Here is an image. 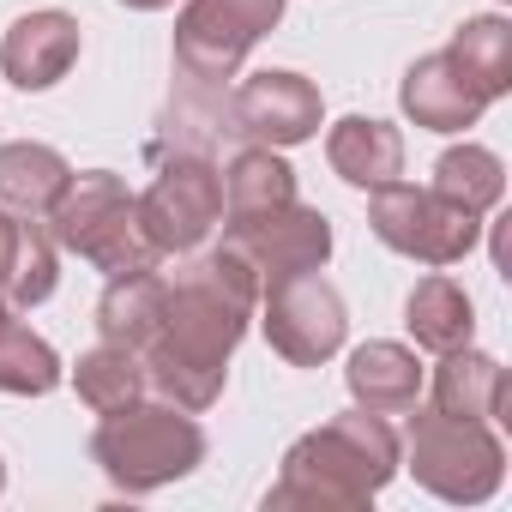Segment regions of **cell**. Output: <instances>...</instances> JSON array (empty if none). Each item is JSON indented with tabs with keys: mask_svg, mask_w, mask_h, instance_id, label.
<instances>
[{
	"mask_svg": "<svg viewBox=\"0 0 512 512\" xmlns=\"http://www.w3.org/2000/svg\"><path fill=\"white\" fill-rule=\"evenodd\" d=\"M67 181H73V163L55 145H37V139L0 145V205H7V211L49 217V205L61 199Z\"/></svg>",
	"mask_w": 512,
	"mask_h": 512,
	"instance_id": "obj_18",
	"label": "cell"
},
{
	"mask_svg": "<svg viewBox=\"0 0 512 512\" xmlns=\"http://www.w3.org/2000/svg\"><path fill=\"white\" fill-rule=\"evenodd\" d=\"M0 494H7V458H0Z\"/></svg>",
	"mask_w": 512,
	"mask_h": 512,
	"instance_id": "obj_28",
	"label": "cell"
},
{
	"mask_svg": "<svg viewBox=\"0 0 512 512\" xmlns=\"http://www.w3.org/2000/svg\"><path fill=\"white\" fill-rule=\"evenodd\" d=\"M260 326L290 368H326L350 338V308L320 272H296L260 290Z\"/></svg>",
	"mask_w": 512,
	"mask_h": 512,
	"instance_id": "obj_7",
	"label": "cell"
},
{
	"mask_svg": "<svg viewBox=\"0 0 512 512\" xmlns=\"http://www.w3.org/2000/svg\"><path fill=\"white\" fill-rule=\"evenodd\" d=\"M368 229H374L392 253L416 260V266H458L464 253L476 247V235H482V217H470L464 205L440 199L434 187L386 181V187H374V199H368Z\"/></svg>",
	"mask_w": 512,
	"mask_h": 512,
	"instance_id": "obj_6",
	"label": "cell"
},
{
	"mask_svg": "<svg viewBox=\"0 0 512 512\" xmlns=\"http://www.w3.org/2000/svg\"><path fill=\"white\" fill-rule=\"evenodd\" d=\"M43 229L55 235V247L91 260L103 278H133V272H157L163 253L151 247V235L139 229L133 193L115 169H85L61 187V199L49 205Z\"/></svg>",
	"mask_w": 512,
	"mask_h": 512,
	"instance_id": "obj_4",
	"label": "cell"
},
{
	"mask_svg": "<svg viewBox=\"0 0 512 512\" xmlns=\"http://www.w3.org/2000/svg\"><path fill=\"white\" fill-rule=\"evenodd\" d=\"M91 464L121 488V494H157L205 464V428L181 404H127L97 422L91 434Z\"/></svg>",
	"mask_w": 512,
	"mask_h": 512,
	"instance_id": "obj_3",
	"label": "cell"
},
{
	"mask_svg": "<svg viewBox=\"0 0 512 512\" xmlns=\"http://www.w3.org/2000/svg\"><path fill=\"white\" fill-rule=\"evenodd\" d=\"M73 386H79V398L97 410V416H115V410H127V404H139L151 386H145V362H139V350H127V344H97V350H85L79 356V368H73Z\"/></svg>",
	"mask_w": 512,
	"mask_h": 512,
	"instance_id": "obj_21",
	"label": "cell"
},
{
	"mask_svg": "<svg viewBox=\"0 0 512 512\" xmlns=\"http://www.w3.org/2000/svg\"><path fill=\"white\" fill-rule=\"evenodd\" d=\"M121 7H133V13H163L169 0H121Z\"/></svg>",
	"mask_w": 512,
	"mask_h": 512,
	"instance_id": "obj_27",
	"label": "cell"
},
{
	"mask_svg": "<svg viewBox=\"0 0 512 512\" xmlns=\"http://www.w3.org/2000/svg\"><path fill=\"white\" fill-rule=\"evenodd\" d=\"M61 356L43 332H31L25 320H0V392H13V398H49L61 386Z\"/></svg>",
	"mask_w": 512,
	"mask_h": 512,
	"instance_id": "obj_24",
	"label": "cell"
},
{
	"mask_svg": "<svg viewBox=\"0 0 512 512\" xmlns=\"http://www.w3.org/2000/svg\"><path fill=\"white\" fill-rule=\"evenodd\" d=\"M223 229V247L235 260L266 284L278 278H296V272H320L332 260V217L290 199L278 211H260V217H235V223H217Z\"/></svg>",
	"mask_w": 512,
	"mask_h": 512,
	"instance_id": "obj_10",
	"label": "cell"
},
{
	"mask_svg": "<svg viewBox=\"0 0 512 512\" xmlns=\"http://www.w3.org/2000/svg\"><path fill=\"white\" fill-rule=\"evenodd\" d=\"M398 476V434L380 410H344L284 452L266 512H362Z\"/></svg>",
	"mask_w": 512,
	"mask_h": 512,
	"instance_id": "obj_2",
	"label": "cell"
},
{
	"mask_svg": "<svg viewBox=\"0 0 512 512\" xmlns=\"http://www.w3.org/2000/svg\"><path fill=\"white\" fill-rule=\"evenodd\" d=\"M55 284H61V247H55V235L31 217L25 223V241H19V266H13V284H7V308H43L49 296H55Z\"/></svg>",
	"mask_w": 512,
	"mask_h": 512,
	"instance_id": "obj_25",
	"label": "cell"
},
{
	"mask_svg": "<svg viewBox=\"0 0 512 512\" xmlns=\"http://www.w3.org/2000/svg\"><path fill=\"white\" fill-rule=\"evenodd\" d=\"M290 199H296V169L272 145H247V151L229 157V169H223V223L278 211Z\"/></svg>",
	"mask_w": 512,
	"mask_h": 512,
	"instance_id": "obj_19",
	"label": "cell"
},
{
	"mask_svg": "<svg viewBox=\"0 0 512 512\" xmlns=\"http://www.w3.org/2000/svg\"><path fill=\"white\" fill-rule=\"evenodd\" d=\"M326 163L338 169V181L374 193V187L404 175V133L392 121H374V115H344L326 133Z\"/></svg>",
	"mask_w": 512,
	"mask_h": 512,
	"instance_id": "obj_14",
	"label": "cell"
},
{
	"mask_svg": "<svg viewBox=\"0 0 512 512\" xmlns=\"http://www.w3.org/2000/svg\"><path fill=\"white\" fill-rule=\"evenodd\" d=\"M260 308V278H253L229 247H211L205 260L163 278V314L145 338V386L163 404L211 410L229 380V356L247 338V320Z\"/></svg>",
	"mask_w": 512,
	"mask_h": 512,
	"instance_id": "obj_1",
	"label": "cell"
},
{
	"mask_svg": "<svg viewBox=\"0 0 512 512\" xmlns=\"http://www.w3.org/2000/svg\"><path fill=\"white\" fill-rule=\"evenodd\" d=\"M428 187H434L440 199L464 205L470 217H482V211H494V205L506 199V163H500L488 145H452V151H440Z\"/></svg>",
	"mask_w": 512,
	"mask_h": 512,
	"instance_id": "obj_22",
	"label": "cell"
},
{
	"mask_svg": "<svg viewBox=\"0 0 512 512\" xmlns=\"http://www.w3.org/2000/svg\"><path fill=\"white\" fill-rule=\"evenodd\" d=\"M398 464H410V476L428 494L452 500V506H482L506 482V446H500V434L488 422L446 416V410H416L410 416V428L398 440Z\"/></svg>",
	"mask_w": 512,
	"mask_h": 512,
	"instance_id": "obj_5",
	"label": "cell"
},
{
	"mask_svg": "<svg viewBox=\"0 0 512 512\" xmlns=\"http://www.w3.org/2000/svg\"><path fill=\"white\" fill-rule=\"evenodd\" d=\"M25 223H31V217H19V211H7V205H0V302H7V284H13V266H19Z\"/></svg>",
	"mask_w": 512,
	"mask_h": 512,
	"instance_id": "obj_26",
	"label": "cell"
},
{
	"mask_svg": "<svg viewBox=\"0 0 512 512\" xmlns=\"http://www.w3.org/2000/svg\"><path fill=\"white\" fill-rule=\"evenodd\" d=\"M79 61V19L73 13H25L13 19L7 43H0V73H7L19 91H49L73 73Z\"/></svg>",
	"mask_w": 512,
	"mask_h": 512,
	"instance_id": "obj_13",
	"label": "cell"
},
{
	"mask_svg": "<svg viewBox=\"0 0 512 512\" xmlns=\"http://www.w3.org/2000/svg\"><path fill=\"white\" fill-rule=\"evenodd\" d=\"M139 229L151 235V247L163 253H199L211 241V229L223 223V175L211 157H175L157 169V181L133 199Z\"/></svg>",
	"mask_w": 512,
	"mask_h": 512,
	"instance_id": "obj_9",
	"label": "cell"
},
{
	"mask_svg": "<svg viewBox=\"0 0 512 512\" xmlns=\"http://www.w3.org/2000/svg\"><path fill=\"white\" fill-rule=\"evenodd\" d=\"M278 19L284 0H187L175 19V67L199 85H223Z\"/></svg>",
	"mask_w": 512,
	"mask_h": 512,
	"instance_id": "obj_8",
	"label": "cell"
},
{
	"mask_svg": "<svg viewBox=\"0 0 512 512\" xmlns=\"http://www.w3.org/2000/svg\"><path fill=\"white\" fill-rule=\"evenodd\" d=\"M163 314V272H133V278H109L103 302H97V332L109 344L145 350V338L157 332Z\"/></svg>",
	"mask_w": 512,
	"mask_h": 512,
	"instance_id": "obj_23",
	"label": "cell"
},
{
	"mask_svg": "<svg viewBox=\"0 0 512 512\" xmlns=\"http://www.w3.org/2000/svg\"><path fill=\"white\" fill-rule=\"evenodd\" d=\"M344 386L362 410H380V416H398L422 398V362L410 344H392V338H374L362 350H350V368H344Z\"/></svg>",
	"mask_w": 512,
	"mask_h": 512,
	"instance_id": "obj_16",
	"label": "cell"
},
{
	"mask_svg": "<svg viewBox=\"0 0 512 512\" xmlns=\"http://www.w3.org/2000/svg\"><path fill=\"white\" fill-rule=\"evenodd\" d=\"M446 55L470 73V85H476L488 103L512 91V25H506L500 13H476V19H464V25L452 31Z\"/></svg>",
	"mask_w": 512,
	"mask_h": 512,
	"instance_id": "obj_20",
	"label": "cell"
},
{
	"mask_svg": "<svg viewBox=\"0 0 512 512\" xmlns=\"http://www.w3.org/2000/svg\"><path fill=\"white\" fill-rule=\"evenodd\" d=\"M434 410L446 416H470V422H512V386H506V368L482 350H446L440 368H434Z\"/></svg>",
	"mask_w": 512,
	"mask_h": 512,
	"instance_id": "obj_15",
	"label": "cell"
},
{
	"mask_svg": "<svg viewBox=\"0 0 512 512\" xmlns=\"http://www.w3.org/2000/svg\"><path fill=\"white\" fill-rule=\"evenodd\" d=\"M404 326H410L416 350L446 356V350H464V344L476 338V308H470L464 284H458V278H446V272L434 266V272L404 296Z\"/></svg>",
	"mask_w": 512,
	"mask_h": 512,
	"instance_id": "obj_17",
	"label": "cell"
},
{
	"mask_svg": "<svg viewBox=\"0 0 512 512\" xmlns=\"http://www.w3.org/2000/svg\"><path fill=\"white\" fill-rule=\"evenodd\" d=\"M398 103H404V115H410L416 127H428V133H464V127H476L482 109H488V97L470 85V73H464L446 49L422 55V61L404 73Z\"/></svg>",
	"mask_w": 512,
	"mask_h": 512,
	"instance_id": "obj_12",
	"label": "cell"
},
{
	"mask_svg": "<svg viewBox=\"0 0 512 512\" xmlns=\"http://www.w3.org/2000/svg\"><path fill=\"white\" fill-rule=\"evenodd\" d=\"M320 85L290 73V67H272V73H253L241 91H235V127L253 139V145H272V151H290V145H308L320 133Z\"/></svg>",
	"mask_w": 512,
	"mask_h": 512,
	"instance_id": "obj_11",
	"label": "cell"
},
{
	"mask_svg": "<svg viewBox=\"0 0 512 512\" xmlns=\"http://www.w3.org/2000/svg\"><path fill=\"white\" fill-rule=\"evenodd\" d=\"M7 314H13V308H7V302H0V320H7Z\"/></svg>",
	"mask_w": 512,
	"mask_h": 512,
	"instance_id": "obj_29",
	"label": "cell"
}]
</instances>
